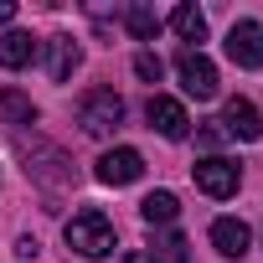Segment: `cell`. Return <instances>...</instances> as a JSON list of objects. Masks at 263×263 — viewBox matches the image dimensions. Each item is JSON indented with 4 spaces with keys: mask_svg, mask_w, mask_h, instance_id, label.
<instances>
[{
    "mask_svg": "<svg viewBox=\"0 0 263 263\" xmlns=\"http://www.w3.org/2000/svg\"><path fill=\"white\" fill-rule=\"evenodd\" d=\"M176 72H181V88H186L191 98H201V103H206V98H217V88H222V83H217L212 57H201L196 47H186V52L176 57Z\"/></svg>",
    "mask_w": 263,
    "mask_h": 263,
    "instance_id": "cell-4",
    "label": "cell"
},
{
    "mask_svg": "<svg viewBox=\"0 0 263 263\" xmlns=\"http://www.w3.org/2000/svg\"><path fill=\"white\" fill-rule=\"evenodd\" d=\"M124 263H155V253H124Z\"/></svg>",
    "mask_w": 263,
    "mask_h": 263,
    "instance_id": "cell-20",
    "label": "cell"
},
{
    "mask_svg": "<svg viewBox=\"0 0 263 263\" xmlns=\"http://www.w3.org/2000/svg\"><path fill=\"white\" fill-rule=\"evenodd\" d=\"M171 31H176L181 42H196V47H201V42H206V16H201L196 6H176V11H171Z\"/></svg>",
    "mask_w": 263,
    "mask_h": 263,
    "instance_id": "cell-13",
    "label": "cell"
},
{
    "mask_svg": "<svg viewBox=\"0 0 263 263\" xmlns=\"http://www.w3.org/2000/svg\"><path fill=\"white\" fill-rule=\"evenodd\" d=\"M191 176H196V186H201L212 201H227V196H237V181H242L237 160H222V155H206V160H196V165H191Z\"/></svg>",
    "mask_w": 263,
    "mask_h": 263,
    "instance_id": "cell-3",
    "label": "cell"
},
{
    "mask_svg": "<svg viewBox=\"0 0 263 263\" xmlns=\"http://www.w3.org/2000/svg\"><path fill=\"white\" fill-rule=\"evenodd\" d=\"M16 21V0H0V26H11Z\"/></svg>",
    "mask_w": 263,
    "mask_h": 263,
    "instance_id": "cell-19",
    "label": "cell"
},
{
    "mask_svg": "<svg viewBox=\"0 0 263 263\" xmlns=\"http://www.w3.org/2000/svg\"><path fill=\"white\" fill-rule=\"evenodd\" d=\"M62 237H67V248L78 253V258H108L114 248H119V237H114V222L103 217V212H72V222L62 227Z\"/></svg>",
    "mask_w": 263,
    "mask_h": 263,
    "instance_id": "cell-1",
    "label": "cell"
},
{
    "mask_svg": "<svg viewBox=\"0 0 263 263\" xmlns=\"http://www.w3.org/2000/svg\"><path fill=\"white\" fill-rule=\"evenodd\" d=\"M78 124H83V135H93V140L119 135V124H124V98H119L114 88H93V93H83V103H78Z\"/></svg>",
    "mask_w": 263,
    "mask_h": 263,
    "instance_id": "cell-2",
    "label": "cell"
},
{
    "mask_svg": "<svg viewBox=\"0 0 263 263\" xmlns=\"http://www.w3.org/2000/svg\"><path fill=\"white\" fill-rule=\"evenodd\" d=\"M0 114H6L11 124H21V129H26V124H36V103H31L26 93H16V88L0 93Z\"/></svg>",
    "mask_w": 263,
    "mask_h": 263,
    "instance_id": "cell-15",
    "label": "cell"
},
{
    "mask_svg": "<svg viewBox=\"0 0 263 263\" xmlns=\"http://www.w3.org/2000/svg\"><path fill=\"white\" fill-rule=\"evenodd\" d=\"M222 135H232V140H263V114L248 103V98H227V108H222Z\"/></svg>",
    "mask_w": 263,
    "mask_h": 263,
    "instance_id": "cell-8",
    "label": "cell"
},
{
    "mask_svg": "<svg viewBox=\"0 0 263 263\" xmlns=\"http://www.w3.org/2000/svg\"><path fill=\"white\" fill-rule=\"evenodd\" d=\"M160 258H165V263H186V258H191V248H186V237H181V232H171V237L160 242Z\"/></svg>",
    "mask_w": 263,
    "mask_h": 263,
    "instance_id": "cell-17",
    "label": "cell"
},
{
    "mask_svg": "<svg viewBox=\"0 0 263 263\" xmlns=\"http://www.w3.org/2000/svg\"><path fill=\"white\" fill-rule=\"evenodd\" d=\"M222 140H227L222 124H206V129H201V145H222Z\"/></svg>",
    "mask_w": 263,
    "mask_h": 263,
    "instance_id": "cell-18",
    "label": "cell"
},
{
    "mask_svg": "<svg viewBox=\"0 0 263 263\" xmlns=\"http://www.w3.org/2000/svg\"><path fill=\"white\" fill-rule=\"evenodd\" d=\"M93 176H98L103 186H135V181L145 176V155H140V150H129V145L103 150L98 165H93Z\"/></svg>",
    "mask_w": 263,
    "mask_h": 263,
    "instance_id": "cell-5",
    "label": "cell"
},
{
    "mask_svg": "<svg viewBox=\"0 0 263 263\" xmlns=\"http://www.w3.org/2000/svg\"><path fill=\"white\" fill-rule=\"evenodd\" d=\"M31 57H36V36L31 31H6V36H0V67H6V72L26 67Z\"/></svg>",
    "mask_w": 263,
    "mask_h": 263,
    "instance_id": "cell-11",
    "label": "cell"
},
{
    "mask_svg": "<svg viewBox=\"0 0 263 263\" xmlns=\"http://www.w3.org/2000/svg\"><path fill=\"white\" fill-rule=\"evenodd\" d=\"M227 57L237 67H263V26L258 21H237L227 31Z\"/></svg>",
    "mask_w": 263,
    "mask_h": 263,
    "instance_id": "cell-7",
    "label": "cell"
},
{
    "mask_svg": "<svg viewBox=\"0 0 263 263\" xmlns=\"http://www.w3.org/2000/svg\"><path fill=\"white\" fill-rule=\"evenodd\" d=\"M145 119H150V129H155V135H165V140H186V135H191V119H186V108H181L176 98H165V93H150V103H145Z\"/></svg>",
    "mask_w": 263,
    "mask_h": 263,
    "instance_id": "cell-6",
    "label": "cell"
},
{
    "mask_svg": "<svg viewBox=\"0 0 263 263\" xmlns=\"http://www.w3.org/2000/svg\"><path fill=\"white\" fill-rule=\"evenodd\" d=\"M124 26H129V36H135V42H155L165 21L155 16V6H129V11H124Z\"/></svg>",
    "mask_w": 263,
    "mask_h": 263,
    "instance_id": "cell-14",
    "label": "cell"
},
{
    "mask_svg": "<svg viewBox=\"0 0 263 263\" xmlns=\"http://www.w3.org/2000/svg\"><path fill=\"white\" fill-rule=\"evenodd\" d=\"M212 248H217L222 258H242V253L253 248V227L237 222V217H217V222H212Z\"/></svg>",
    "mask_w": 263,
    "mask_h": 263,
    "instance_id": "cell-10",
    "label": "cell"
},
{
    "mask_svg": "<svg viewBox=\"0 0 263 263\" xmlns=\"http://www.w3.org/2000/svg\"><path fill=\"white\" fill-rule=\"evenodd\" d=\"M140 217H145L150 227H171V222L181 217V201H176L171 191H150V196L140 201Z\"/></svg>",
    "mask_w": 263,
    "mask_h": 263,
    "instance_id": "cell-12",
    "label": "cell"
},
{
    "mask_svg": "<svg viewBox=\"0 0 263 263\" xmlns=\"http://www.w3.org/2000/svg\"><path fill=\"white\" fill-rule=\"evenodd\" d=\"M135 78H145V83H160V78H165V62H160L155 52H140V57H135Z\"/></svg>",
    "mask_w": 263,
    "mask_h": 263,
    "instance_id": "cell-16",
    "label": "cell"
},
{
    "mask_svg": "<svg viewBox=\"0 0 263 263\" xmlns=\"http://www.w3.org/2000/svg\"><path fill=\"white\" fill-rule=\"evenodd\" d=\"M42 47H47V78H52V83H67V78L83 67V47H78L72 36H47Z\"/></svg>",
    "mask_w": 263,
    "mask_h": 263,
    "instance_id": "cell-9",
    "label": "cell"
}]
</instances>
